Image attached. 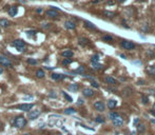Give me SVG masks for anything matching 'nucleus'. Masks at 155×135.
<instances>
[{"mask_svg": "<svg viewBox=\"0 0 155 135\" xmlns=\"http://www.w3.org/2000/svg\"><path fill=\"white\" fill-rule=\"evenodd\" d=\"M13 125H14V127L17 128V129H22V128H24L25 126H27V119H25L24 116L19 115V116H17L16 118L14 119Z\"/></svg>", "mask_w": 155, "mask_h": 135, "instance_id": "obj_1", "label": "nucleus"}, {"mask_svg": "<svg viewBox=\"0 0 155 135\" xmlns=\"http://www.w3.org/2000/svg\"><path fill=\"white\" fill-rule=\"evenodd\" d=\"M12 45H13L14 48H16L17 51L23 52L24 51V48H25V42L23 41L22 39H16L12 42Z\"/></svg>", "mask_w": 155, "mask_h": 135, "instance_id": "obj_2", "label": "nucleus"}, {"mask_svg": "<svg viewBox=\"0 0 155 135\" xmlns=\"http://www.w3.org/2000/svg\"><path fill=\"white\" fill-rule=\"evenodd\" d=\"M33 108H34V103H21V105L17 106V109L23 112H29Z\"/></svg>", "mask_w": 155, "mask_h": 135, "instance_id": "obj_3", "label": "nucleus"}, {"mask_svg": "<svg viewBox=\"0 0 155 135\" xmlns=\"http://www.w3.org/2000/svg\"><path fill=\"white\" fill-rule=\"evenodd\" d=\"M45 16L48 17V18H52V19H56L59 17V13H58V11L54 10V8H50L45 12Z\"/></svg>", "mask_w": 155, "mask_h": 135, "instance_id": "obj_4", "label": "nucleus"}, {"mask_svg": "<svg viewBox=\"0 0 155 135\" xmlns=\"http://www.w3.org/2000/svg\"><path fill=\"white\" fill-rule=\"evenodd\" d=\"M41 114V111L39 110V109H35V110H32L30 111V113H29V119L31 120H34V119H37L38 117H39V115Z\"/></svg>", "mask_w": 155, "mask_h": 135, "instance_id": "obj_5", "label": "nucleus"}, {"mask_svg": "<svg viewBox=\"0 0 155 135\" xmlns=\"http://www.w3.org/2000/svg\"><path fill=\"white\" fill-rule=\"evenodd\" d=\"M120 45L125 50H132V49L135 48V44L132 41H129V40H122L120 42Z\"/></svg>", "mask_w": 155, "mask_h": 135, "instance_id": "obj_6", "label": "nucleus"}, {"mask_svg": "<svg viewBox=\"0 0 155 135\" xmlns=\"http://www.w3.org/2000/svg\"><path fill=\"white\" fill-rule=\"evenodd\" d=\"M0 64L3 67H8V68H13V64H12V61L7 57L5 56H0Z\"/></svg>", "mask_w": 155, "mask_h": 135, "instance_id": "obj_7", "label": "nucleus"}, {"mask_svg": "<svg viewBox=\"0 0 155 135\" xmlns=\"http://www.w3.org/2000/svg\"><path fill=\"white\" fill-rule=\"evenodd\" d=\"M94 109L98 112H103L104 109H106V106H104V103L102 101H99L98 100V101H96L94 103Z\"/></svg>", "mask_w": 155, "mask_h": 135, "instance_id": "obj_8", "label": "nucleus"}, {"mask_svg": "<svg viewBox=\"0 0 155 135\" xmlns=\"http://www.w3.org/2000/svg\"><path fill=\"white\" fill-rule=\"evenodd\" d=\"M82 94L86 97H92V96H94L95 92L93 91L92 89H90V88H84L82 90Z\"/></svg>", "mask_w": 155, "mask_h": 135, "instance_id": "obj_9", "label": "nucleus"}, {"mask_svg": "<svg viewBox=\"0 0 155 135\" xmlns=\"http://www.w3.org/2000/svg\"><path fill=\"white\" fill-rule=\"evenodd\" d=\"M64 28L66 30H75L76 28V23L75 22L71 21V20H68V21L64 22Z\"/></svg>", "mask_w": 155, "mask_h": 135, "instance_id": "obj_10", "label": "nucleus"}, {"mask_svg": "<svg viewBox=\"0 0 155 135\" xmlns=\"http://www.w3.org/2000/svg\"><path fill=\"white\" fill-rule=\"evenodd\" d=\"M113 125L115 126V127H121V126L124 125V119H122L120 116H117L116 118L113 119Z\"/></svg>", "mask_w": 155, "mask_h": 135, "instance_id": "obj_11", "label": "nucleus"}, {"mask_svg": "<svg viewBox=\"0 0 155 135\" xmlns=\"http://www.w3.org/2000/svg\"><path fill=\"white\" fill-rule=\"evenodd\" d=\"M51 78L54 80H62L66 78V76L63 74H57V73H52L51 74Z\"/></svg>", "mask_w": 155, "mask_h": 135, "instance_id": "obj_12", "label": "nucleus"}, {"mask_svg": "<svg viewBox=\"0 0 155 135\" xmlns=\"http://www.w3.org/2000/svg\"><path fill=\"white\" fill-rule=\"evenodd\" d=\"M7 13L11 17H15L17 15V13H18V8H17V7H15V5H14V7H11Z\"/></svg>", "mask_w": 155, "mask_h": 135, "instance_id": "obj_13", "label": "nucleus"}, {"mask_svg": "<svg viewBox=\"0 0 155 135\" xmlns=\"http://www.w3.org/2000/svg\"><path fill=\"white\" fill-rule=\"evenodd\" d=\"M0 27L3 28H7L8 27H11L10 20H7V19H1V20H0Z\"/></svg>", "mask_w": 155, "mask_h": 135, "instance_id": "obj_14", "label": "nucleus"}, {"mask_svg": "<svg viewBox=\"0 0 155 135\" xmlns=\"http://www.w3.org/2000/svg\"><path fill=\"white\" fill-rule=\"evenodd\" d=\"M61 56L66 57V58H71V57L74 56V53H73V51H71V50H66L61 53Z\"/></svg>", "mask_w": 155, "mask_h": 135, "instance_id": "obj_15", "label": "nucleus"}, {"mask_svg": "<svg viewBox=\"0 0 155 135\" xmlns=\"http://www.w3.org/2000/svg\"><path fill=\"white\" fill-rule=\"evenodd\" d=\"M78 42H79V44L80 45H88V44H90V40L88 39V38H84V37H81V38L78 39Z\"/></svg>", "mask_w": 155, "mask_h": 135, "instance_id": "obj_16", "label": "nucleus"}, {"mask_svg": "<svg viewBox=\"0 0 155 135\" xmlns=\"http://www.w3.org/2000/svg\"><path fill=\"white\" fill-rule=\"evenodd\" d=\"M45 76V72L41 70V69H39V70L36 71V77L37 78H44Z\"/></svg>", "mask_w": 155, "mask_h": 135, "instance_id": "obj_17", "label": "nucleus"}, {"mask_svg": "<svg viewBox=\"0 0 155 135\" xmlns=\"http://www.w3.org/2000/svg\"><path fill=\"white\" fill-rule=\"evenodd\" d=\"M104 80H106V82L107 84H109V85H116V80L114 79L113 77H111V76H107L106 78H104Z\"/></svg>", "mask_w": 155, "mask_h": 135, "instance_id": "obj_18", "label": "nucleus"}, {"mask_svg": "<svg viewBox=\"0 0 155 135\" xmlns=\"http://www.w3.org/2000/svg\"><path fill=\"white\" fill-rule=\"evenodd\" d=\"M63 113L66 114V115H71V114H75L76 113V110L74 108H68V109H66V110L63 111Z\"/></svg>", "mask_w": 155, "mask_h": 135, "instance_id": "obj_19", "label": "nucleus"}, {"mask_svg": "<svg viewBox=\"0 0 155 135\" xmlns=\"http://www.w3.org/2000/svg\"><path fill=\"white\" fill-rule=\"evenodd\" d=\"M83 24H84V27H86L87 28H91V30H96V27L92 23V22H90V21H84Z\"/></svg>", "mask_w": 155, "mask_h": 135, "instance_id": "obj_20", "label": "nucleus"}, {"mask_svg": "<svg viewBox=\"0 0 155 135\" xmlns=\"http://www.w3.org/2000/svg\"><path fill=\"white\" fill-rule=\"evenodd\" d=\"M78 89H79V85H78L77 84H72L69 85V90L70 91H73V92H77Z\"/></svg>", "mask_w": 155, "mask_h": 135, "instance_id": "obj_21", "label": "nucleus"}, {"mask_svg": "<svg viewBox=\"0 0 155 135\" xmlns=\"http://www.w3.org/2000/svg\"><path fill=\"white\" fill-rule=\"evenodd\" d=\"M116 105H117V102H116V100H114V99H110L109 101H108V107H109L110 109H114L116 107Z\"/></svg>", "mask_w": 155, "mask_h": 135, "instance_id": "obj_22", "label": "nucleus"}, {"mask_svg": "<svg viewBox=\"0 0 155 135\" xmlns=\"http://www.w3.org/2000/svg\"><path fill=\"white\" fill-rule=\"evenodd\" d=\"M92 67L94 70H102L103 69V65L100 64H98V62H95V64H92Z\"/></svg>", "mask_w": 155, "mask_h": 135, "instance_id": "obj_23", "label": "nucleus"}, {"mask_svg": "<svg viewBox=\"0 0 155 135\" xmlns=\"http://www.w3.org/2000/svg\"><path fill=\"white\" fill-rule=\"evenodd\" d=\"M28 64L31 65H37L38 64V60L35 58H28Z\"/></svg>", "mask_w": 155, "mask_h": 135, "instance_id": "obj_24", "label": "nucleus"}, {"mask_svg": "<svg viewBox=\"0 0 155 135\" xmlns=\"http://www.w3.org/2000/svg\"><path fill=\"white\" fill-rule=\"evenodd\" d=\"M148 73L152 76H155V65H152V67L148 68Z\"/></svg>", "mask_w": 155, "mask_h": 135, "instance_id": "obj_25", "label": "nucleus"}, {"mask_svg": "<svg viewBox=\"0 0 155 135\" xmlns=\"http://www.w3.org/2000/svg\"><path fill=\"white\" fill-rule=\"evenodd\" d=\"M61 93H62V95H63V97H64V98H66V100H68L69 102H73V98H72V97L70 96V95H68V94H66V92H64V91H62V92H61Z\"/></svg>", "mask_w": 155, "mask_h": 135, "instance_id": "obj_26", "label": "nucleus"}, {"mask_svg": "<svg viewBox=\"0 0 155 135\" xmlns=\"http://www.w3.org/2000/svg\"><path fill=\"white\" fill-rule=\"evenodd\" d=\"M91 61H92V64H95V62L99 61V55L98 54H95V55H93L91 57Z\"/></svg>", "mask_w": 155, "mask_h": 135, "instance_id": "obj_27", "label": "nucleus"}, {"mask_svg": "<svg viewBox=\"0 0 155 135\" xmlns=\"http://www.w3.org/2000/svg\"><path fill=\"white\" fill-rule=\"evenodd\" d=\"M103 15H104V16H107V17H109V18H113V17L115 16V14H114L113 12H109V11H104V12H103Z\"/></svg>", "mask_w": 155, "mask_h": 135, "instance_id": "obj_28", "label": "nucleus"}, {"mask_svg": "<svg viewBox=\"0 0 155 135\" xmlns=\"http://www.w3.org/2000/svg\"><path fill=\"white\" fill-rule=\"evenodd\" d=\"M102 40L103 41H113V37L110 35H104L102 36Z\"/></svg>", "mask_w": 155, "mask_h": 135, "instance_id": "obj_29", "label": "nucleus"}, {"mask_svg": "<svg viewBox=\"0 0 155 135\" xmlns=\"http://www.w3.org/2000/svg\"><path fill=\"white\" fill-rule=\"evenodd\" d=\"M75 73H77V74H83V73H84V67H79L78 69H76V70H75Z\"/></svg>", "mask_w": 155, "mask_h": 135, "instance_id": "obj_30", "label": "nucleus"}, {"mask_svg": "<svg viewBox=\"0 0 155 135\" xmlns=\"http://www.w3.org/2000/svg\"><path fill=\"white\" fill-rule=\"evenodd\" d=\"M117 116H119V115H118V113H116V112H111V113L109 114V117H110V118L112 119V120H113L114 118H116Z\"/></svg>", "mask_w": 155, "mask_h": 135, "instance_id": "obj_31", "label": "nucleus"}, {"mask_svg": "<svg viewBox=\"0 0 155 135\" xmlns=\"http://www.w3.org/2000/svg\"><path fill=\"white\" fill-rule=\"evenodd\" d=\"M95 121L98 122V123H103L104 122V119H103V117H101V116H97L95 118Z\"/></svg>", "mask_w": 155, "mask_h": 135, "instance_id": "obj_32", "label": "nucleus"}, {"mask_svg": "<svg viewBox=\"0 0 155 135\" xmlns=\"http://www.w3.org/2000/svg\"><path fill=\"white\" fill-rule=\"evenodd\" d=\"M137 130H138V132H145L146 131V128H145V126L144 125H138L137 126Z\"/></svg>", "mask_w": 155, "mask_h": 135, "instance_id": "obj_33", "label": "nucleus"}, {"mask_svg": "<svg viewBox=\"0 0 155 135\" xmlns=\"http://www.w3.org/2000/svg\"><path fill=\"white\" fill-rule=\"evenodd\" d=\"M72 61H73L72 59H70V58H66V59L62 60V64H63V65H68V64H71Z\"/></svg>", "mask_w": 155, "mask_h": 135, "instance_id": "obj_34", "label": "nucleus"}, {"mask_svg": "<svg viewBox=\"0 0 155 135\" xmlns=\"http://www.w3.org/2000/svg\"><path fill=\"white\" fill-rule=\"evenodd\" d=\"M49 97H50V98H57V94L56 93H55V92L54 91H51V92H50V94H49Z\"/></svg>", "mask_w": 155, "mask_h": 135, "instance_id": "obj_35", "label": "nucleus"}, {"mask_svg": "<svg viewBox=\"0 0 155 135\" xmlns=\"http://www.w3.org/2000/svg\"><path fill=\"white\" fill-rule=\"evenodd\" d=\"M141 98H142V102H144V103H145V105H147V103L149 102V98H148V97H147V96H145V95H142V96H141Z\"/></svg>", "mask_w": 155, "mask_h": 135, "instance_id": "obj_36", "label": "nucleus"}, {"mask_svg": "<svg viewBox=\"0 0 155 135\" xmlns=\"http://www.w3.org/2000/svg\"><path fill=\"white\" fill-rule=\"evenodd\" d=\"M25 34H28L29 36H32V35H35V34H36V31H34V30H32V31H27V32H25Z\"/></svg>", "mask_w": 155, "mask_h": 135, "instance_id": "obj_37", "label": "nucleus"}, {"mask_svg": "<svg viewBox=\"0 0 155 135\" xmlns=\"http://www.w3.org/2000/svg\"><path fill=\"white\" fill-rule=\"evenodd\" d=\"M91 85H92V87H94V88H99V85H98V82H96V81H91Z\"/></svg>", "mask_w": 155, "mask_h": 135, "instance_id": "obj_38", "label": "nucleus"}, {"mask_svg": "<svg viewBox=\"0 0 155 135\" xmlns=\"http://www.w3.org/2000/svg\"><path fill=\"white\" fill-rule=\"evenodd\" d=\"M83 103H84L83 99H81V98H79V99H78V101H77V105H78V106H82Z\"/></svg>", "mask_w": 155, "mask_h": 135, "instance_id": "obj_39", "label": "nucleus"}, {"mask_svg": "<svg viewBox=\"0 0 155 135\" xmlns=\"http://www.w3.org/2000/svg\"><path fill=\"white\" fill-rule=\"evenodd\" d=\"M137 84H138V85H144L145 81H144V80H138V81H137Z\"/></svg>", "mask_w": 155, "mask_h": 135, "instance_id": "obj_40", "label": "nucleus"}, {"mask_svg": "<svg viewBox=\"0 0 155 135\" xmlns=\"http://www.w3.org/2000/svg\"><path fill=\"white\" fill-rule=\"evenodd\" d=\"M37 13H39V14H40V13H42V8H40V7H39V8H37Z\"/></svg>", "mask_w": 155, "mask_h": 135, "instance_id": "obj_41", "label": "nucleus"}, {"mask_svg": "<svg viewBox=\"0 0 155 135\" xmlns=\"http://www.w3.org/2000/svg\"><path fill=\"white\" fill-rule=\"evenodd\" d=\"M18 2H20V3H25V0H17Z\"/></svg>", "mask_w": 155, "mask_h": 135, "instance_id": "obj_42", "label": "nucleus"}, {"mask_svg": "<svg viewBox=\"0 0 155 135\" xmlns=\"http://www.w3.org/2000/svg\"><path fill=\"white\" fill-rule=\"evenodd\" d=\"M2 73H3V68H1V67H0V75H1Z\"/></svg>", "mask_w": 155, "mask_h": 135, "instance_id": "obj_43", "label": "nucleus"}, {"mask_svg": "<svg viewBox=\"0 0 155 135\" xmlns=\"http://www.w3.org/2000/svg\"><path fill=\"white\" fill-rule=\"evenodd\" d=\"M101 0H94V1H93V3H97V2H100Z\"/></svg>", "mask_w": 155, "mask_h": 135, "instance_id": "obj_44", "label": "nucleus"}, {"mask_svg": "<svg viewBox=\"0 0 155 135\" xmlns=\"http://www.w3.org/2000/svg\"><path fill=\"white\" fill-rule=\"evenodd\" d=\"M108 4H109V5H112V4H114V2H113V1H109V2H108Z\"/></svg>", "mask_w": 155, "mask_h": 135, "instance_id": "obj_45", "label": "nucleus"}, {"mask_svg": "<svg viewBox=\"0 0 155 135\" xmlns=\"http://www.w3.org/2000/svg\"><path fill=\"white\" fill-rule=\"evenodd\" d=\"M45 69H48V70H53L55 68H51V67H45Z\"/></svg>", "mask_w": 155, "mask_h": 135, "instance_id": "obj_46", "label": "nucleus"}, {"mask_svg": "<svg viewBox=\"0 0 155 135\" xmlns=\"http://www.w3.org/2000/svg\"><path fill=\"white\" fill-rule=\"evenodd\" d=\"M120 57H121V58H124V59H125V56L124 55V54H120Z\"/></svg>", "mask_w": 155, "mask_h": 135, "instance_id": "obj_47", "label": "nucleus"}, {"mask_svg": "<svg viewBox=\"0 0 155 135\" xmlns=\"http://www.w3.org/2000/svg\"><path fill=\"white\" fill-rule=\"evenodd\" d=\"M151 122L153 123V125H155V119H153V118H152V119H151Z\"/></svg>", "mask_w": 155, "mask_h": 135, "instance_id": "obj_48", "label": "nucleus"}, {"mask_svg": "<svg viewBox=\"0 0 155 135\" xmlns=\"http://www.w3.org/2000/svg\"><path fill=\"white\" fill-rule=\"evenodd\" d=\"M151 113H152V114H153V115L155 116V111H154V110H151Z\"/></svg>", "mask_w": 155, "mask_h": 135, "instance_id": "obj_49", "label": "nucleus"}, {"mask_svg": "<svg viewBox=\"0 0 155 135\" xmlns=\"http://www.w3.org/2000/svg\"><path fill=\"white\" fill-rule=\"evenodd\" d=\"M119 2H124V1H125V0H118Z\"/></svg>", "mask_w": 155, "mask_h": 135, "instance_id": "obj_50", "label": "nucleus"}, {"mask_svg": "<svg viewBox=\"0 0 155 135\" xmlns=\"http://www.w3.org/2000/svg\"><path fill=\"white\" fill-rule=\"evenodd\" d=\"M23 135H31L30 133H25V134H23Z\"/></svg>", "mask_w": 155, "mask_h": 135, "instance_id": "obj_51", "label": "nucleus"}, {"mask_svg": "<svg viewBox=\"0 0 155 135\" xmlns=\"http://www.w3.org/2000/svg\"><path fill=\"white\" fill-rule=\"evenodd\" d=\"M153 110H155V103H154V106H153Z\"/></svg>", "mask_w": 155, "mask_h": 135, "instance_id": "obj_52", "label": "nucleus"}, {"mask_svg": "<svg viewBox=\"0 0 155 135\" xmlns=\"http://www.w3.org/2000/svg\"><path fill=\"white\" fill-rule=\"evenodd\" d=\"M137 1H145V0H137Z\"/></svg>", "mask_w": 155, "mask_h": 135, "instance_id": "obj_53", "label": "nucleus"}]
</instances>
